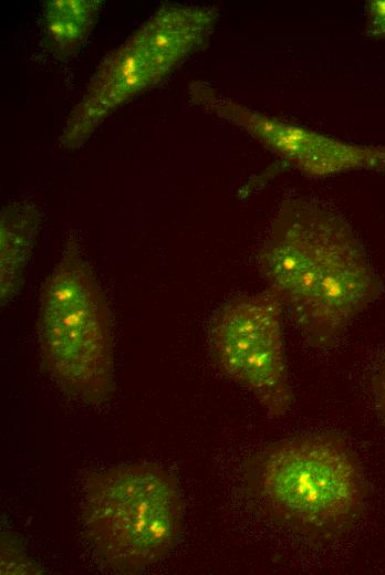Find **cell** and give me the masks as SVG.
I'll use <instances>...</instances> for the list:
<instances>
[{
  "mask_svg": "<svg viewBox=\"0 0 385 575\" xmlns=\"http://www.w3.org/2000/svg\"><path fill=\"white\" fill-rule=\"evenodd\" d=\"M246 484L272 523L321 544L355 525L366 495L360 460L334 433H300L269 443L247 463Z\"/></svg>",
  "mask_w": 385,
  "mask_h": 575,
  "instance_id": "7a4b0ae2",
  "label": "cell"
},
{
  "mask_svg": "<svg viewBox=\"0 0 385 575\" xmlns=\"http://www.w3.org/2000/svg\"><path fill=\"white\" fill-rule=\"evenodd\" d=\"M37 331L42 365L60 388L89 405L112 396V313L75 238L42 286Z\"/></svg>",
  "mask_w": 385,
  "mask_h": 575,
  "instance_id": "3957f363",
  "label": "cell"
},
{
  "mask_svg": "<svg viewBox=\"0 0 385 575\" xmlns=\"http://www.w3.org/2000/svg\"><path fill=\"white\" fill-rule=\"evenodd\" d=\"M267 289L312 347L334 346L383 283L348 224L305 196L285 199L258 251Z\"/></svg>",
  "mask_w": 385,
  "mask_h": 575,
  "instance_id": "6da1fadb",
  "label": "cell"
},
{
  "mask_svg": "<svg viewBox=\"0 0 385 575\" xmlns=\"http://www.w3.org/2000/svg\"><path fill=\"white\" fill-rule=\"evenodd\" d=\"M370 388L376 409L385 422V363L373 370L370 376Z\"/></svg>",
  "mask_w": 385,
  "mask_h": 575,
  "instance_id": "8fae6325",
  "label": "cell"
},
{
  "mask_svg": "<svg viewBox=\"0 0 385 575\" xmlns=\"http://www.w3.org/2000/svg\"><path fill=\"white\" fill-rule=\"evenodd\" d=\"M283 310L266 289L225 302L214 314L208 342L219 369L248 389L270 418L293 401L283 336Z\"/></svg>",
  "mask_w": 385,
  "mask_h": 575,
  "instance_id": "5b68a950",
  "label": "cell"
},
{
  "mask_svg": "<svg viewBox=\"0 0 385 575\" xmlns=\"http://www.w3.org/2000/svg\"><path fill=\"white\" fill-rule=\"evenodd\" d=\"M41 213L29 201L4 206L0 218V295L10 302L21 290L41 226Z\"/></svg>",
  "mask_w": 385,
  "mask_h": 575,
  "instance_id": "ba28073f",
  "label": "cell"
},
{
  "mask_svg": "<svg viewBox=\"0 0 385 575\" xmlns=\"http://www.w3.org/2000/svg\"><path fill=\"white\" fill-rule=\"evenodd\" d=\"M39 568L29 558L20 542L3 534L1 537V574H35Z\"/></svg>",
  "mask_w": 385,
  "mask_h": 575,
  "instance_id": "30bf717a",
  "label": "cell"
},
{
  "mask_svg": "<svg viewBox=\"0 0 385 575\" xmlns=\"http://www.w3.org/2000/svg\"><path fill=\"white\" fill-rule=\"evenodd\" d=\"M189 95L195 104L242 128L308 176H329L358 168L385 169V148L353 146L260 114L201 81L189 85Z\"/></svg>",
  "mask_w": 385,
  "mask_h": 575,
  "instance_id": "8992f818",
  "label": "cell"
},
{
  "mask_svg": "<svg viewBox=\"0 0 385 575\" xmlns=\"http://www.w3.org/2000/svg\"><path fill=\"white\" fill-rule=\"evenodd\" d=\"M81 518L97 557L110 568L141 572L165 558L183 529L177 480L154 462H135L91 472Z\"/></svg>",
  "mask_w": 385,
  "mask_h": 575,
  "instance_id": "277c9868",
  "label": "cell"
},
{
  "mask_svg": "<svg viewBox=\"0 0 385 575\" xmlns=\"http://www.w3.org/2000/svg\"><path fill=\"white\" fill-rule=\"evenodd\" d=\"M178 66L137 28L105 56L93 74L65 122L61 145L79 148L116 108L159 84Z\"/></svg>",
  "mask_w": 385,
  "mask_h": 575,
  "instance_id": "52a82bcc",
  "label": "cell"
},
{
  "mask_svg": "<svg viewBox=\"0 0 385 575\" xmlns=\"http://www.w3.org/2000/svg\"><path fill=\"white\" fill-rule=\"evenodd\" d=\"M103 1L50 0L43 4V46L54 58L77 54L90 36Z\"/></svg>",
  "mask_w": 385,
  "mask_h": 575,
  "instance_id": "9c48e42d",
  "label": "cell"
}]
</instances>
